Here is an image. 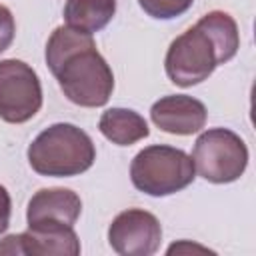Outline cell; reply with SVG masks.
Here are the masks:
<instances>
[{"label":"cell","instance_id":"7","mask_svg":"<svg viewBox=\"0 0 256 256\" xmlns=\"http://www.w3.org/2000/svg\"><path fill=\"white\" fill-rule=\"evenodd\" d=\"M160 240L162 228L158 218L140 208L120 212L108 228V242L122 256H150L158 250Z\"/></svg>","mask_w":256,"mask_h":256},{"label":"cell","instance_id":"6","mask_svg":"<svg viewBox=\"0 0 256 256\" xmlns=\"http://www.w3.org/2000/svg\"><path fill=\"white\" fill-rule=\"evenodd\" d=\"M42 106L38 74L22 60H0V118L10 124L28 122Z\"/></svg>","mask_w":256,"mask_h":256},{"label":"cell","instance_id":"13","mask_svg":"<svg viewBox=\"0 0 256 256\" xmlns=\"http://www.w3.org/2000/svg\"><path fill=\"white\" fill-rule=\"evenodd\" d=\"M194 0H138L142 10L158 20H170L180 14H184Z\"/></svg>","mask_w":256,"mask_h":256},{"label":"cell","instance_id":"1","mask_svg":"<svg viewBox=\"0 0 256 256\" xmlns=\"http://www.w3.org/2000/svg\"><path fill=\"white\" fill-rule=\"evenodd\" d=\"M46 64L70 102L98 108L110 100L114 74L96 50L92 34L72 26H58L46 44Z\"/></svg>","mask_w":256,"mask_h":256},{"label":"cell","instance_id":"17","mask_svg":"<svg viewBox=\"0 0 256 256\" xmlns=\"http://www.w3.org/2000/svg\"><path fill=\"white\" fill-rule=\"evenodd\" d=\"M190 250H198V252H208V248H202V246H190L188 242H180V244H172L168 248V254H174V252H190Z\"/></svg>","mask_w":256,"mask_h":256},{"label":"cell","instance_id":"16","mask_svg":"<svg viewBox=\"0 0 256 256\" xmlns=\"http://www.w3.org/2000/svg\"><path fill=\"white\" fill-rule=\"evenodd\" d=\"M0 254H22V244H20V234L6 236L0 242Z\"/></svg>","mask_w":256,"mask_h":256},{"label":"cell","instance_id":"3","mask_svg":"<svg viewBox=\"0 0 256 256\" xmlns=\"http://www.w3.org/2000/svg\"><path fill=\"white\" fill-rule=\"evenodd\" d=\"M96 160L92 138L74 124H52L28 146V162L40 176H78Z\"/></svg>","mask_w":256,"mask_h":256},{"label":"cell","instance_id":"14","mask_svg":"<svg viewBox=\"0 0 256 256\" xmlns=\"http://www.w3.org/2000/svg\"><path fill=\"white\" fill-rule=\"evenodd\" d=\"M16 34V24H14V16L12 12L0 4V52H4Z\"/></svg>","mask_w":256,"mask_h":256},{"label":"cell","instance_id":"10","mask_svg":"<svg viewBox=\"0 0 256 256\" xmlns=\"http://www.w3.org/2000/svg\"><path fill=\"white\" fill-rule=\"evenodd\" d=\"M22 254L32 256H78L80 240L72 226L36 224L20 234Z\"/></svg>","mask_w":256,"mask_h":256},{"label":"cell","instance_id":"9","mask_svg":"<svg viewBox=\"0 0 256 256\" xmlns=\"http://www.w3.org/2000/svg\"><path fill=\"white\" fill-rule=\"evenodd\" d=\"M82 212L80 196L68 188H42L38 190L26 210L28 226L36 224H62L72 226Z\"/></svg>","mask_w":256,"mask_h":256},{"label":"cell","instance_id":"8","mask_svg":"<svg viewBox=\"0 0 256 256\" xmlns=\"http://www.w3.org/2000/svg\"><path fill=\"white\" fill-rule=\"evenodd\" d=\"M206 106L186 94L164 96L150 108L152 122L160 130L178 136H188L202 130L206 124Z\"/></svg>","mask_w":256,"mask_h":256},{"label":"cell","instance_id":"4","mask_svg":"<svg viewBox=\"0 0 256 256\" xmlns=\"http://www.w3.org/2000/svg\"><path fill=\"white\" fill-rule=\"evenodd\" d=\"M192 158L172 146L154 144L140 150L130 164L132 184L150 196H168L184 190L194 180Z\"/></svg>","mask_w":256,"mask_h":256},{"label":"cell","instance_id":"12","mask_svg":"<svg viewBox=\"0 0 256 256\" xmlns=\"http://www.w3.org/2000/svg\"><path fill=\"white\" fill-rule=\"evenodd\" d=\"M116 12V0H66L64 20L68 26L94 34L102 30Z\"/></svg>","mask_w":256,"mask_h":256},{"label":"cell","instance_id":"11","mask_svg":"<svg viewBox=\"0 0 256 256\" xmlns=\"http://www.w3.org/2000/svg\"><path fill=\"white\" fill-rule=\"evenodd\" d=\"M98 128L104 138L118 146H130L150 134L146 120L128 108H108L100 116Z\"/></svg>","mask_w":256,"mask_h":256},{"label":"cell","instance_id":"15","mask_svg":"<svg viewBox=\"0 0 256 256\" xmlns=\"http://www.w3.org/2000/svg\"><path fill=\"white\" fill-rule=\"evenodd\" d=\"M10 212H12L10 194H8V190L0 184V234H4L6 228H8V224H10Z\"/></svg>","mask_w":256,"mask_h":256},{"label":"cell","instance_id":"2","mask_svg":"<svg viewBox=\"0 0 256 256\" xmlns=\"http://www.w3.org/2000/svg\"><path fill=\"white\" fill-rule=\"evenodd\" d=\"M238 48L240 34L236 20L228 12L212 10L172 40L164 68L176 86L188 88L206 80L218 64L232 60Z\"/></svg>","mask_w":256,"mask_h":256},{"label":"cell","instance_id":"5","mask_svg":"<svg viewBox=\"0 0 256 256\" xmlns=\"http://www.w3.org/2000/svg\"><path fill=\"white\" fill-rule=\"evenodd\" d=\"M194 170L208 182L228 184L238 180L248 164L244 140L228 128H210L202 132L192 150Z\"/></svg>","mask_w":256,"mask_h":256}]
</instances>
